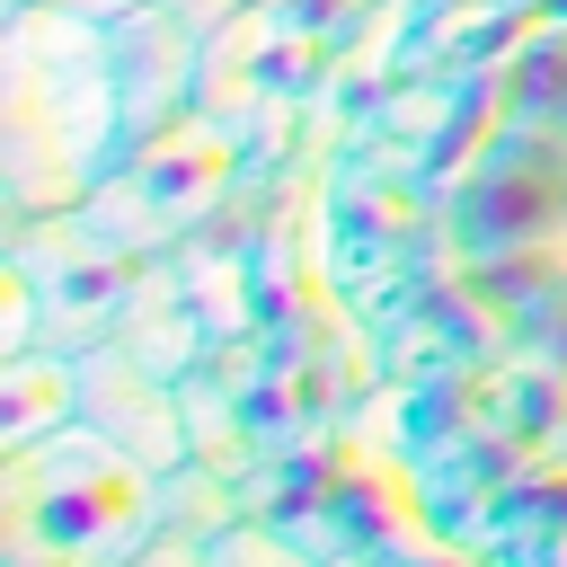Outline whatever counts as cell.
<instances>
[{
	"label": "cell",
	"mask_w": 567,
	"mask_h": 567,
	"mask_svg": "<svg viewBox=\"0 0 567 567\" xmlns=\"http://www.w3.org/2000/svg\"><path fill=\"white\" fill-rule=\"evenodd\" d=\"M0 301V567H567V0H9Z\"/></svg>",
	"instance_id": "6da1fadb"
}]
</instances>
